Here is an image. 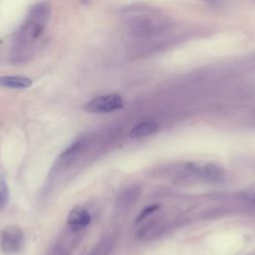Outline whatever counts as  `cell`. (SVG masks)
Listing matches in <instances>:
<instances>
[{
	"mask_svg": "<svg viewBox=\"0 0 255 255\" xmlns=\"http://www.w3.org/2000/svg\"><path fill=\"white\" fill-rule=\"evenodd\" d=\"M157 128H158V126L154 122H151V121L141 122L130 129L129 136L134 139L143 138L153 134L157 130Z\"/></svg>",
	"mask_w": 255,
	"mask_h": 255,
	"instance_id": "obj_6",
	"label": "cell"
},
{
	"mask_svg": "<svg viewBox=\"0 0 255 255\" xmlns=\"http://www.w3.org/2000/svg\"><path fill=\"white\" fill-rule=\"evenodd\" d=\"M9 190L4 179L0 178V210L3 209L8 202Z\"/></svg>",
	"mask_w": 255,
	"mask_h": 255,
	"instance_id": "obj_8",
	"label": "cell"
},
{
	"mask_svg": "<svg viewBox=\"0 0 255 255\" xmlns=\"http://www.w3.org/2000/svg\"><path fill=\"white\" fill-rule=\"evenodd\" d=\"M91 222V215L88 210L82 207L73 209L68 216V224L70 229L74 232L80 231L87 227Z\"/></svg>",
	"mask_w": 255,
	"mask_h": 255,
	"instance_id": "obj_5",
	"label": "cell"
},
{
	"mask_svg": "<svg viewBox=\"0 0 255 255\" xmlns=\"http://www.w3.org/2000/svg\"><path fill=\"white\" fill-rule=\"evenodd\" d=\"M0 86L10 89H27L32 86V80L24 76H0Z\"/></svg>",
	"mask_w": 255,
	"mask_h": 255,
	"instance_id": "obj_7",
	"label": "cell"
},
{
	"mask_svg": "<svg viewBox=\"0 0 255 255\" xmlns=\"http://www.w3.org/2000/svg\"><path fill=\"white\" fill-rule=\"evenodd\" d=\"M1 249L6 254H16L20 252L24 245V234L19 227L10 226L1 233Z\"/></svg>",
	"mask_w": 255,
	"mask_h": 255,
	"instance_id": "obj_3",
	"label": "cell"
},
{
	"mask_svg": "<svg viewBox=\"0 0 255 255\" xmlns=\"http://www.w3.org/2000/svg\"><path fill=\"white\" fill-rule=\"evenodd\" d=\"M158 207H159L158 205H150V206L144 208V209L140 212V214L136 217V222H138V221L142 220L143 218H145L147 215H149L150 213H152L153 211H155Z\"/></svg>",
	"mask_w": 255,
	"mask_h": 255,
	"instance_id": "obj_9",
	"label": "cell"
},
{
	"mask_svg": "<svg viewBox=\"0 0 255 255\" xmlns=\"http://www.w3.org/2000/svg\"><path fill=\"white\" fill-rule=\"evenodd\" d=\"M50 13L51 8L48 2L44 1L35 5L31 9L26 21L22 26L20 31L21 39L25 41H34L38 39L48 25Z\"/></svg>",
	"mask_w": 255,
	"mask_h": 255,
	"instance_id": "obj_1",
	"label": "cell"
},
{
	"mask_svg": "<svg viewBox=\"0 0 255 255\" xmlns=\"http://www.w3.org/2000/svg\"><path fill=\"white\" fill-rule=\"evenodd\" d=\"M186 167L201 176L210 179V180H217L223 176V169L211 162H207L204 164H199L195 162H189L186 164Z\"/></svg>",
	"mask_w": 255,
	"mask_h": 255,
	"instance_id": "obj_4",
	"label": "cell"
},
{
	"mask_svg": "<svg viewBox=\"0 0 255 255\" xmlns=\"http://www.w3.org/2000/svg\"><path fill=\"white\" fill-rule=\"evenodd\" d=\"M124 107V100L118 94H108L96 97L85 105V110L94 114H107Z\"/></svg>",
	"mask_w": 255,
	"mask_h": 255,
	"instance_id": "obj_2",
	"label": "cell"
}]
</instances>
